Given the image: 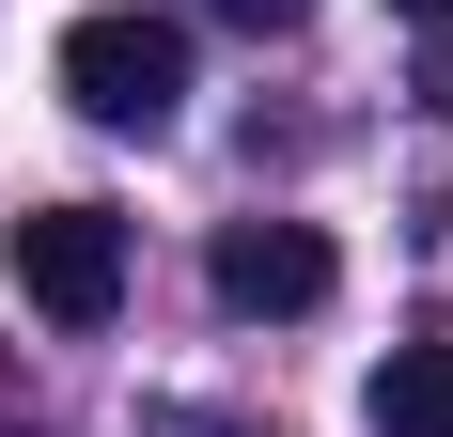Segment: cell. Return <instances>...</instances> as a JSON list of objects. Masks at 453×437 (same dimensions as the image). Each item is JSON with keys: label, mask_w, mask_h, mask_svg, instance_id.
<instances>
[{"label": "cell", "mask_w": 453, "mask_h": 437, "mask_svg": "<svg viewBox=\"0 0 453 437\" xmlns=\"http://www.w3.org/2000/svg\"><path fill=\"white\" fill-rule=\"evenodd\" d=\"M203 281H219V312H328L344 250H328L313 218H219V250H203Z\"/></svg>", "instance_id": "obj_3"}, {"label": "cell", "mask_w": 453, "mask_h": 437, "mask_svg": "<svg viewBox=\"0 0 453 437\" xmlns=\"http://www.w3.org/2000/svg\"><path fill=\"white\" fill-rule=\"evenodd\" d=\"M375 437H453V344H391L375 359Z\"/></svg>", "instance_id": "obj_4"}, {"label": "cell", "mask_w": 453, "mask_h": 437, "mask_svg": "<svg viewBox=\"0 0 453 437\" xmlns=\"http://www.w3.org/2000/svg\"><path fill=\"white\" fill-rule=\"evenodd\" d=\"M63 94H79L94 126H141V141H157L188 110V32L141 16V0H94L79 32H63Z\"/></svg>", "instance_id": "obj_1"}, {"label": "cell", "mask_w": 453, "mask_h": 437, "mask_svg": "<svg viewBox=\"0 0 453 437\" xmlns=\"http://www.w3.org/2000/svg\"><path fill=\"white\" fill-rule=\"evenodd\" d=\"M16 437H32V422H16Z\"/></svg>", "instance_id": "obj_8"}, {"label": "cell", "mask_w": 453, "mask_h": 437, "mask_svg": "<svg viewBox=\"0 0 453 437\" xmlns=\"http://www.w3.org/2000/svg\"><path fill=\"white\" fill-rule=\"evenodd\" d=\"M422 110H438V126H453V32L422 47Z\"/></svg>", "instance_id": "obj_5"}, {"label": "cell", "mask_w": 453, "mask_h": 437, "mask_svg": "<svg viewBox=\"0 0 453 437\" xmlns=\"http://www.w3.org/2000/svg\"><path fill=\"white\" fill-rule=\"evenodd\" d=\"M391 16H407V32H453V0H391Z\"/></svg>", "instance_id": "obj_7"}, {"label": "cell", "mask_w": 453, "mask_h": 437, "mask_svg": "<svg viewBox=\"0 0 453 437\" xmlns=\"http://www.w3.org/2000/svg\"><path fill=\"white\" fill-rule=\"evenodd\" d=\"M16 297L47 328H110L126 312V218L110 203H32L16 218Z\"/></svg>", "instance_id": "obj_2"}, {"label": "cell", "mask_w": 453, "mask_h": 437, "mask_svg": "<svg viewBox=\"0 0 453 437\" xmlns=\"http://www.w3.org/2000/svg\"><path fill=\"white\" fill-rule=\"evenodd\" d=\"M219 16H234V32H297V0H219Z\"/></svg>", "instance_id": "obj_6"}]
</instances>
